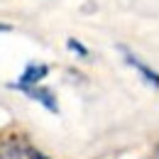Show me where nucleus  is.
I'll list each match as a JSON object with an SVG mask.
<instances>
[{
	"instance_id": "nucleus-1",
	"label": "nucleus",
	"mask_w": 159,
	"mask_h": 159,
	"mask_svg": "<svg viewBox=\"0 0 159 159\" xmlns=\"http://www.w3.org/2000/svg\"><path fill=\"white\" fill-rule=\"evenodd\" d=\"M120 52H122L125 61H127V64H130V66L137 71L139 76H142V81H144V83H149L152 88H159V74L154 71V69H152V66H147V64H144L142 59H137V57H135V54H132L127 47H120Z\"/></svg>"
},
{
	"instance_id": "nucleus-2",
	"label": "nucleus",
	"mask_w": 159,
	"mask_h": 159,
	"mask_svg": "<svg viewBox=\"0 0 159 159\" xmlns=\"http://www.w3.org/2000/svg\"><path fill=\"white\" fill-rule=\"evenodd\" d=\"M47 74H49V66H47V64H27L25 71H22V76L17 79V83H15L12 88H15V91H25V88H30V86H37Z\"/></svg>"
},
{
	"instance_id": "nucleus-3",
	"label": "nucleus",
	"mask_w": 159,
	"mask_h": 159,
	"mask_svg": "<svg viewBox=\"0 0 159 159\" xmlns=\"http://www.w3.org/2000/svg\"><path fill=\"white\" fill-rule=\"evenodd\" d=\"M22 93H27L32 100L42 103L49 113H59V103H57V96H54L52 88H44V86H30V88H25Z\"/></svg>"
},
{
	"instance_id": "nucleus-4",
	"label": "nucleus",
	"mask_w": 159,
	"mask_h": 159,
	"mask_svg": "<svg viewBox=\"0 0 159 159\" xmlns=\"http://www.w3.org/2000/svg\"><path fill=\"white\" fill-rule=\"evenodd\" d=\"M0 159H20V147L15 144V139H7L0 144Z\"/></svg>"
},
{
	"instance_id": "nucleus-5",
	"label": "nucleus",
	"mask_w": 159,
	"mask_h": 159,
	"mask_svg": "<svg viewBox=\"0 0 159 159\" xmlns=\"http://www.w3.org/2000/svg\"><path fill=\"white\" fill-rule=\"evenodd\" d=\"M66 44H69V49H71V52H76L79 57H88V49H86V47H83L79 39H74V37H71V39L66 42Z\"/></svg>"
},
{
	"instance_id": "nucleus-6",
	"label": "nucleus",
	"mask_w": 159,
	"mask_h": 159,
	"mask_svg": "<svg viewBox=\"0 0 159 159\" xmlns=\"http://www.w3.org/2000/svg\"><path fill=\"white\" fill-rule=\"evenodd\" d=\"M27 159H49V157L42 154L39 149H34V147H27Z\"/></svg>"
}]
</instances>
